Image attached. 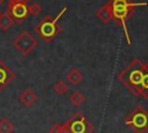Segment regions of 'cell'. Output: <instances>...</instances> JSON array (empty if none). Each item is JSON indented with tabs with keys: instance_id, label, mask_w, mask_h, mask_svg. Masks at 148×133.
Wrapping results in <instances>:
<instances>
[{
	"instance_id": "obj_9",
	"label": "cell",
	"mask_w": 148,
	"mask_h": 133,
	"mask_svg": "<svg viewBox=\"0 0 148 133\" xmlns=\"http://www.w3.org/2000/svg\"><path fill=\"white\" fill-rule=\"evenodd\" d=\"M18 101L27 108L31 106L36 101H37V95L30 89V88H27L24 89V91L18 96Z\"/></svg>"
},
{
	"instance_id": "obj_3",
	"label": "cell",
	"mask_w": 148,
	"mask_h": 133,
	"mask_svg": "<svg viewBox=\"0 0 148 133\" xmlns=\"http://www.w3.org/2000/svg\"><path fill=\"white\" fill-rule=\"evenodd\" d=\"M67 10V7L65 6L60 13L56 16V17H52V16H45L36 27H35V31L42 37L43 40L45 42H51L53 40L61 31V27L59 24V20L61 17V15Z\"/></svg>"
},
{
	"instance_id": "obj_2",
	"label": "cell",
	"mask_w": 148,
	"mask_h": 133,
	"mask_svg": "<svg viewBox=\"0 0 148 133\" xmlns=\"http://www.w3.org/2000/svg\"><path fill=\"white\" fill-rule=\"evenodd\" d=\"M108 5L111 10L112 20L118 22V24L124 29L125 37L127 40V44L131 45V38H130V32L127 29V20L132 16L133 10L138 6H147V2H133L131 0H109Z\"/></svg>"
},
{
	"instance_id": "obj_15",
	"label": "cell",
	"mask_w": 148,
	"mask_h": 133,
	"mask_svg": "<svg viewBox=\"0 0 148 133\" xmlns=\"http://www.w3.org/2000/svg\"><path fill=\"white\" fill-rule=\"evenodd\" d=\"M69 102L75 106H80L86 102V96L80 91H74L69 97Z\"/></svg>"
},
{
	"instance_id": "obj_20",
	"label": "cell",
	"mask_w": 148,
	"mask_h": 133,
	"mask_svg": "<svg viewBox=\"0 0 148 133\" xmlns=\"http://www.w3.org/2000/svg\"><path fill=\"white\" fill-rule=\"evenodd\" d=\"M14 2H28L27 0H8V3H14Z\"/></svg>"
},
{
	"instance_id": "obj_1",
	"label": "cell",
	"mask_w": 148,
	"mask_h": 133,
	"mask_svg": "<svg viewBox=\"0 0 148 133\" xmlns=\"http://www.w3.org/2000/svg\"><path fill=\"white\" fill-rule=\"evenodd\" d=\"M143 71H145V62H142L140 59H133L118 74V80L134 96H140Z\"/></svg>"
},
{
	"instance_id": "obj_23",
	"label": "cell",
	"mask_w": 148,
	"mask_h": 133,
	"mask_svg": "<svg viewBox=\"0 0 148 133\" xmlns=\"http://www.w3.org/2000/svg\"><path fill=\"white\" fill-rule=\"evenodd\" d=\"M27 1H28V0H27Z\"/></svg>"
},
{
	"instance_id": "obj_11",
	"label": "cell",
	"mask_w": 148,
	"mask_h": 133,
	"mask_svg": "<svg viewBox=\"0 0 148 133\" xmlns=\"http://www.w3.org/2000/svg\"><path fill=\"white\" fill-rule=\"evenodd\" d=\"M84 76L81 73L79 68H72L67 74H66V80L72 84V86H77L83 81Z\"/></svg>"
},
{
	"instance_id": "obj_18",
	"label": "cell",
	"mask_w": 148,
	"mask_h": 133,
	"mask_svg": "<svg viewBox=\"0 0 148 133\" xmlns=\"http://www.w3.org/2000/svg\"><path fill=\"white\" fill-rule=\"evenodd\" d=\"M60 130H61V125H60V124H54V125L50 128L49 133H60Z\"/></svg>"
},
{
	"instance_id": "obj_10",
	"label": "cell",
	"mask_w": 148,
	"mask_h": 133,
	"mask_svg": "<svg viewBox=\"0 0 148 133\" xmlns=\"http://www.w3.org/2000/svg\"><path fill=\"white\" fill-rule=\"evenodd\" d=\"M96 16H97V19H98L102 23H105V24L109 23V22L112 20L111 10H110V7H109L108 2L104 3V5H102V6L97 9V12H96Z\"/></svg>"
},
{
	"instance_id": "obj_5",
	"label": "cell",
	"mask_w": 148,
	"mask_h": 133,
	"mask_svg": "<svg viewBox=\"0 0 148 133\" xmlns=\"http://www.w3.org/2000/svg\"><path fill=\"white\" fill-rule=\"evenodd\" d=\"M66 125L68 127L69 133H92L94 132V125L82 112L74 113L66 121Z\"/></svg>"
},
{
	"instance_id": "obj_4",
	"label": "cell",
	"mask_w": 148,
	"mask_h": 133,
	"mask_svg": "<svg viewBox=\"0 0 148 133\" xmlns=\"http://www.w3.org/2000/svg\"><path fill=\"white\" fill-rule=\"evenodd\" d=\"M124 123L135 133H145L148 130V111L139 105L125 118Z\"/></svg>"
},
{
	"instance_id": "obj_13",
	"label": "cell",
	"mask_w": 148,
	"mask_h": 133,
	"mask_svg": "<svg viewBox=\"0 0 148 133\" xmlns=\"http://www.w3.org/2000/svg\"><path fill=\"white\" fill-rule=\"evenodd\" d=\"M14 24V20L7 14V13H1L0 16V28L2 30H9Z\"/></svg>"
},
{
	"instance_id": "obj_6",
	"label": "cell",
	"mask_w": 148,
	"mask_h": 133,
	"mask_svg": "<svg viewBox=\"0 0 148 133\" xmlns=\"http://www.w3.org/2000/svg\"><path fill=\"white\" fill-rule=\"evenodd\" d=\"M13 44L18 52H21L23 56H28L36 49L37 40L31 34L23 30L15 37V39L13 40Z\"/></svg>"
},
{
	"instance_id": "obj_19",
	"label": "cell",
	"mask_w": 148,
	"mask_h": 133,
	"mask_svg": "<svg viewBox=\"0 0 148 133\" xmlns=\"http://www.w3.org/2000/svg\"><path fill=\"white\" fill-rule=\"evenodd\" d=\"M60 133H69V131H68V127H67L66 123L61 125V130H60Z\"/></svg>"
},
{
	"instance_id": "obj_12",
	"label": "cell",
	"mask_w": 148,
	"mask_h": 133,
	"mask_svg": "<svg viewBox=\"0 0 148 133\" xmlns=\"http://www.w3.org/2000/svg\"><path fill=\"white\" fill-rule=\"evenodd\" d=\"M146 101H148V62H145V71L141 84V95Z\"/></svg>"
},
{
	"instance_id": "obj_21",
	"label": "cell",
	"mask_w": 148,
	"mask_h": 133,
	"mask_svg": "<svg viewBox=\"0 0 148 133\" xmlns=\"http://www.w3.org/2000/svg\"><path fill=\"white\" fill-rule=\"evenodd\" d=\"M5 1H6V0H0V6H1V5H2Z\"/></svg>"
},
{
	"instance_id": "obj_14",
	"label": "cell",
	"mask_w": 148,
	"mask_h": 133,
	"mask_svg": "<svg viewBox=\"0 0 148 133\" xmlns=\"http://www.w3.org/2000/svg\"><path fill=\"white\" fill-rule=\"evenodd\" d=\"M14 132V124L8 118L0 119V133H13Z\"/></svg>"
},
{
	"instance_id": "obj_7",
	"label": "cell",
	"mask_w": 148,
	"mask_h": 133,
	"mask_svg": "<svg viewBox=\"0 0 148 133\" xmlns=\"http://www.w3.org/2000/svg\"><path fill=\"white\" fill-rule=\"evenodd\" d=\"M28 2H14V3H8L6 13L14 20V22L22 23L29 15L28 10Z\"/></svg>"
},
{
	"instance_id": "obj_22",
	"label": "cell",
	"mask_w": 148,
	"mask_h": 133,
	"mask_svg": "<svg viewBox=\"0 0 148 133\" xmlns=\"http://www.w3.org/2000/svg\"><path fill=\"white\" fill-rule=\"evenodd\" d=\"M0 16H1V13H0Z\"/></svg>"
},
{
	"instance_id": "obj_8",
	"label": "cell",
	"mask_w": 148,
	"mask_h": 133,
	"mask_svg": "<svg viewBox=\"0 0 148 133\" xmlns=\"http://www.w3.org/2000/svg\"><path fill=\"white\" fill-rule=\"evenodd\" d=\"M15 77L14 72L3 62V60H0V91L5 89Z\"/></svg>"
},
{
	"instance_id": "obj_16",
	"label": "cell",
	"mask_w": 148,
	"mask_h": 133,
	"mask_svg": "<svg viewBox=\"0 0 148 133\" xmlns=\"http://www.w3.org/2000/svg\"><path fill=\"white\" fill-rule=\"evenodd\" d=\"M53 88H54V93L58 94V95H65V94L68 91V86H67V83H65L62 80L57 81Z\"/></svg>"
},
{
	"instance_id": "obj_17",
	"label": "cell",
	"mask_w": 148,
	"mask_h": 133,
	"mask_svg": "<svg viewBox=\"0 0 148 133\" xmlns=\"http://www.w3.org/2000/svg\"><path fill=\"white\" fill-rule=\"evenodd\" d=\"M28 10H29V15H32V16H37L42 13V6L37 2H32L31 5H29L28 7Z\"/></svg>"
}]
</instances>
